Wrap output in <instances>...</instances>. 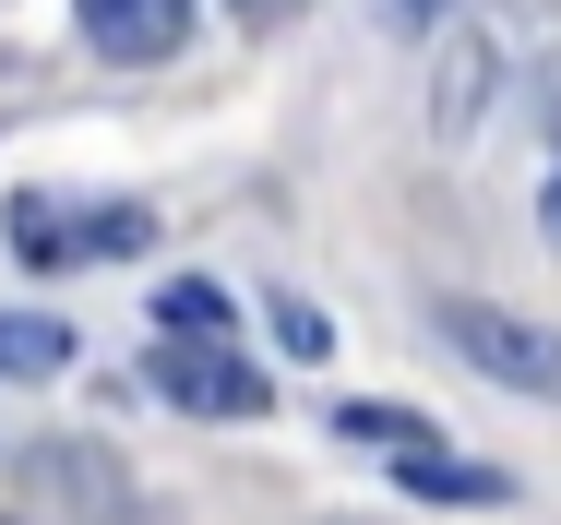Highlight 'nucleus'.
<instances>
[{"label": "nucleus", "instance_id": "nucleus-1", "mask_svg": "<svg viewBox=\"0 0 561 525\" xmlns=\"http://www.w3.org/2000/svg\"><path fill=\"white\" fill-rule=\"evenodd\" d=\"M443 346L478 370V383H502V395H550L561 407V334L550 322H514V311H490V299H443Z\"/></svg>", "mask_w": 561, "mask_h": 525}, {"label": "nucleus", "instance_id": "nucleus-2", "mask_svg": "<svg viewBox=\"0 0 561 525\" xmlns=\"http://www.w3.org/2000/svg\"><path fill=\"white\" fill-rule=\"evenodd\" d=\"M156 395H168L180 419H263V407H275L263 370H251L227 334H168V346H156Z\"/></svg>", "mask_w": 561, "mask_h": 525}, {"label": "nucleus", "instance_id": "nucleus-3", "mask_svg": "<svg viewBox=\"0 0 561 525\" xmlns=\"http://www.w3.org/2000/svg\"><path fill=\"white\" fill-rule=\"evenodd\" d=\"M24 490H36L48 514H84V525H144L131 466H119L108 442H24Z\"/></svg>", "mask_w": 561, "mask_h": 525}, {"label": "nucleus", "instance_id": "nucleus-4", "mask_svg": "<svg viewBox=\"0 0 561 525\" xmlns=\"http://www.w3.org/2000/svg\"><path fill=\"white\" fill-rule=\"evenodd\" d=\"M72 12H84V48L119 60V72H156L192 36V0H72Z\"/></svg>", "mask_w": 561, "mask_h": 525}, {"label": "nucleus", "instance_id": "nucleus-5", "mask_svg": "<svg viewBox=\"0 0 561 525\" xmlns=\"http://www.w3.org/2000/svg\"><path fill=\"white\" fill-rule=\"evenodd\" d=\"M407 490H419V502H443V514H490V502H514V478H502V466H466V454H443V442H419V454H407Z\"/></svg>", "mask_w": 561, "mask_h": 525}, {"label": "nucleus", "instance_id": "nucleus-6", "mask_svg": "<svg viewBox=\"0 0 561 525\" xmlns=\"http://www.w3.org/2000/svg\"><path fill=\"white\" fill-rule=\"evenodd\" d=\"M0 239H12V263H72V251H84V215H60L48 192H24V204L0 215Z\"/></svg>", "mask_w": 561, "mask_h": 525}, {"label": "nucleus", "instance_id": "nucleus-7", "mask_svg": "<svg viewBox=\"0 0 561 525\" xmlns=\"http://www.w3.org/2000/svg\"><path fill=\"white\" fill-rule=\"evenodd\" d=\"M0 370L12 383H48V370H72V334L48 311H0Z\"/></svg>", "mask_w": 561, "mask_h": 525}, {"label": "nucleus", "instance_id": "nucleus-8", "mask_svg": "<svg viewBox=\"0 0 561 525\" xmlns=\"http://www.w3.org/2000/svg\"><path fill=\"white\" fill-rule=\"evenodd\" d=\"M478 96H490V48H454V60H443V107H431V132H443V144H466V132H478Z\"/></svg>", "mask_w": 561, "mask_h": 525}, {"label": "nucleus", "instance_id": "nucleus-9", "mask_svg": "<svg viewBox=\"0 0 561 525\" xmlns=\"http://www.w3.org/2000/svg\"><path fill=\"white\" fill-rule=\"evenodd\" d=\"M227 311H239V299H227L216 275H168V287H156V322H168V334H227Z\"/></svg>", "mask_w": 561, "mask_h": 525}, {"label": "nucleus", "instance_id": "nucleus-10", "mask_svg": "<svg viewBox=\"0 0 561 525\" xmlns=\"http://www.w3.org/2000/svg\"><path fill=\"white\" fill-rule=\"evenodd\" d=\"M346 442H382V454H419V442H443V430H431V419H407V407H346Z\"/></svg>", "mask_w": 561, "mask_h": 525}, {"label": "nucleus", "instance_id": "nucleus-11", "mask_svg": "<svg viewBox=\"0 0 561 525\" xmlns=\"http://www.w3.org/2000/svg\"><path fill=\"white\" fill-rule=\"evenodd\" d=\"M275 346L287 358H335V322L311 311V299H275Z\"/></svg>", "mask_w": 561, "mask_h": 525}, {"label": "nucleus", "instance_id": "nucleus-12", "mask_svg": "<svg viewBox=\"0 0 561 525\" xmlns=\"http://www.w3.org/2000/svg\"><path fill=\"white\" fill-rule=\"evenodd\" d=\"M156 239V215L144 204H108V215H84V251H144Z\"/></svg>", "mask_w": 561, "mask_h": 525}, {"label": "nucleus", "instance_id": "nucleus-13", "mask_svg": "<svg viewBox=\"0 0 561 525\" xmlns=\"http://www.w3.org/2000/svg\"><path fill=\"white\" fill-rule=\"evenodd\" d=\"M538 227L561 239V156H550V192H538Z\"/></svg>", "mask_w": 561, "mask_h": 525}, {"label": "nucleus", "instance_id": "nucleus-14", "mask_svg": "<svg viewBox=\"0 0 561 525\" xmlns=\"http://www.w3.org/2000/svg\"><path fill=\"white\" fill-rule=\"evenodd\" d=\"M227 12H299V0H227Z\"/></svg>", "mask_w": 561, "mask_h": 525}, {"label": "nucleus", "instance_id": "nucleus-15", "mask_svg": "<svg viewBox=\"0 0 561 525\" xmlns=\"http://www.w3.org/2000/svg\"><path fill=\"white\" fill-rule=\"evenodd\" d=\"M0 525H36V514H0Z\"/></svg>", "mask_w": 561, "mask_h": 525}]
</instances>
